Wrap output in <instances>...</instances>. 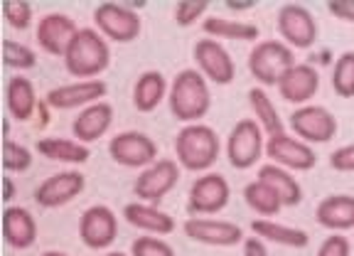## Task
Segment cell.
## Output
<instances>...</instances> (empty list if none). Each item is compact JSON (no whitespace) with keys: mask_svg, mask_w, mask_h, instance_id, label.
I'll return each instance as SVG.
<instances>
[{"mask_svg":"<svg viewBox=\"0 0 354 256\" xmlns=\"http://www.w3.org/2000/svg\"><path fill=\"white\" fill-rule=\"evenodd\" d=\"M167 104L177 121L199 123L212 109V91L207 79L199 74V69H183L170 84Z\"/></svg>","mask_w":354,"mask_h":256,"instance_id":"1","label":"cell"},{"mask_svg":"<svg viewBox=\"0 0 354 256\" xmlns=\"http://www.w3.org/2000/svg\"><path fill=\"white\" fill-rule=\"evenodd\" d=\"M111 64L109 39L94 28H82L74 37L72 47L64 55V67L77 82H91L99 79Z\"/></svg>","mask_w":354,"mask_h":256,"instance_id":"2","label":"cell"},{"mask_svg":"<svg viewBox=\"0 0 354 256\" xmlns=\"http://www.w3.org/2000/svg\"><path fill=\"white\" fill-rule=\"evenodd\" d=\"M175 153L180 167L192 170V173H205L219 161L221 140L214 128L205 126V123H189L177 134Z\"/></svg>","mask_w":354,"mask_h":256,"instance_id":"3","label":"cell"},{"mask_svg":"<svg viewBox=\"0 0 354 256\" xmlns=\"http://www.w3.org/2000/svg\"><path fill=\"white\" fill-rule=\"evenodd\" d=\"M295 52L283 39H263L256 42L249 55V72L263 86H278L290 69L295 67Z\"/></svg>","mask_w":354,"mask_h":256,"instance_id":"4","label":"cell"},{"mask_svg":"<svg viewBox=\"0 0 354 256\" xmlns=\"http://www.w3.org/2000/svg\"><path fill=\"white\" fill-rule=\"evenodd\" d=\"M224 151H227L232 167H236V170L254 167L261 161V156L266 153L263 128L256 123V118H241V121H236L232 131H229Z\"/></svg>","mask_w":354,"mask_h":256,"instance_id":"5","label":"cell"},{"mask_svg":"<svg viewBox=\"0 0 354 256\" xmlns=\"http://www.w3.org/2000/svg\"><path fill=\"white\" fill-rule=\"evenodd\" d=\"M94 25L106 39L128 45L140 37V15L126 6V3H99L94 8Z\"/></svg>","mask_w":354,"mask_h":256,"instance_id":"6","label":"cell"},{"mask_svg":"<svg viewBox=\"0 0 354 256\" xmlns=\"http://www.w3.org/2000/svg\"><path fill=\"white\" fill-rule=\"evenodd\" d=\"M229 200H232V188H229L227 178L219 173H205L189 188L187 212L192 217H212L224 210Z\"/></svg>","mask_w":354,"mask_h":256,"instance_id":"7","label":"cell"},{"mask_svg":"<svg viewBox=\"0 0 354 256\" xmlns=\"http://www.w3.org/2000/svg\"><path fill=\"white\" fill-rule=\"evenodd\" d=\"M290 128L295 138L305 140L308 145L330 143L337 136V118L325 106H300L290 113Z\"/></svg>","mask_w":354,"mask_h":256,"instance_id":"8","label":"cell"},{"mask_svg":"<svg viewBox=\"0 0 354 256\" xmlns=\"http://www.w3.org/2000/svg\"><path fill=\"white\" fill-rule=\"evenodd\" d=\"M278 33L290 50H310L317 39V23L313 12L300 3H286L276 17Z\"/></svg>","mask_w":354,"mask_h":256,"instance_id":"9","label":"cell"},{"mask_svg":"<svg viewBox=\"0 0 354 256\" xmlns=\"http://www.w3.org/2000/svg\"><path fill=\"white\" fill-rule=\"evenodd\" d=\"M109 156L121 167H150L158 161V145L140 131H123L109 143Z\"/></svg>","mask_w":354,"mask_h":256,"instance_id":"10","label":"cell"},{"mask_svg":"<svg viewBox=\"0 0 354 256\" xmlns=\"http://www.w3.org/2000/svg\"><path fill=\"white\" fill-rule=\"evenodd\" d=\"M180 183V163L162 158L155 161L150 167H145L138 175L136 185H133V195L140 202H160L162 197H167L175 190V185Z\"/></svg>","mask_w":354,"mask_h":256,"instance_id":"11","label":"cell"},{"mask_svg":"<svg viewBox=\"0 0 354 256\" xmlns=\"http://www.w3.org/2000/svg\"><path fill=\"white\" fill-rule=\"evenodd\" d=\"M194 62H197L199 74L207 79V82H214L219 86H227L236 77V64H234L232 55H229L224 47H221L219 39L202 37L194 42Z\"/></svg>","mask_w":354,"mask_h":256,"instance_id":"12","label":"cell"},{"mask_svg":"<svg viewBox=\"0 0 354 256\" xmlns=\"http://www.w3.org/2000/svg\"><path fill=\"white\" fill-rule=\"evenodd\" d=\"M266 156L271 158L273 165H281L286 170H298V173H308L317 163V153L305 140L290 134L266 138Z\"/></svg>","mask_w":354,"mask_h":256,"instance_id":"13","label":"cell"},{"mask_svg":"<svg viewBox=\"0 0 354 256\" xmlns=\"http://www.w3.org/2000/svg\"><path fill=\"white\" fill-rule=\"evenodd\" d=\"M109 94V86L101 79H91V82H74V84H62L55 89L47 91L44 101L50 109L57 111H72V109H88V106L99 104L104 96Z\"/></svg>","mask_w":354,"mask_h":256,"instance_id":"14","label":"cell"},{"mask_svg":"<svg viewBox=\"0 0 354 256\" xmlns=\"http://www.w3.org/2000/svg\"><path fill=\"white\" fill-rule=\"evenodd\" d=\"M84 188H86V178L79 170H62L39 183V188L35 190V202L44 210H57L77 200Z\"/></svg>","mask_w":354,"mask_h":256,"instance_id":"15","label":"cell"},{"mask_svg":"<svg viewBox=\"0 0 354 256\" xmlns=\"http://www.w3.org/2000/svg\"><path fill=\"white\" fill-rule=\"evenodd\" d=\"M79 25L64 12H50L37 23L35 39H37L39 50H44L52 57H64L66 50L72 47L74 37L79 35Z\"/></svg>","mask_w":354,"mask_h":256,"instance_id":"16","label":"cell"},{"mask_svg":"<svg viewBox=\"0 0 354 256\" xmlns=\"http://www.w3.org/2000/svg\"><path fill=\"white\" fill-rule=\"evenodd\" d=\"M118 237V219L104 205L88 207L79 219V239L88 249H109Z\"/></svg>","mask_w":354,"mask_h":256,"instance_id":"17","label":"cell"},{"mask_svg":"<svg viewBox=\"0 0 354 256\" xmlns=\"http://www.w3.org/2000/svg\"><path fill=\"white\" fill-rule=\"evenodd\" d=\"M183 232L192 241H199V244H207V246H236L239 241H243L241 227L227 222V219H214V217L185 219Z\"/></svg>","mask_w":354,"mask_h":256,"instance_id":"18","label":"cell"},{"mask_svg":"<svg viewBox=\"0 0 354 256\" xmlns=\"http://www.w3.org/2000/svg\"><path fill=\"white\" fill-rule=\"evenodd\" d=\"M278 91L288 104L308 106L313 96L320 91V72L313 64H295L278 84Z\"/></svg>","mask_w":354,"mask_h":256,"instance_id":"19","label":"cell"},{"mask_svg":"<svg viewBox=\"0 0 354 256\" xmlns=\"http://www.w3.org/2000/svg\"><path fill=\"white\" fill-rule=\"evenodd\" d=\"M111 123H113V106L109 101H99V104L79 111V116L72 121V134L79 143L88 145L99 140L101 136H106Z\"/></svg>","mask_w":354,"mask_h":256,"instance_id":"20","label":"cell"},{"mask_svg":"<svg viewBox=\"0 0 354 256\" xmlns=\"http://www.w3.org/2000/svg\"><path fill=\"white\" fill-rule=\"evenodd\" d=\"M123 219H126L131 227L140 229L145 234H153V237H167V234L175 232V219L167 214V212L158 210L153 205H145V202H128L123 207Z\"/></svg>","mask_w":354,"mask_h":256,"instance_id":"21","label":"cell"},{"mask_svg":"<svg viewBox=\"0 0 354 256\" xmlns=\"http://www.w3.org/2000/svg\"><path fill=\"white\" fill-rule=\"evenodd\" d=\"M3 239L12 249H30L37 241V222L32 212L25 207H6L3 210Z\"/></svg>","mask_w":354,"mask_h":256,"instance_id":"22","label":"cell"},{"mask_svg":"<svg viewBox=\"0 0 354 256\" xmlns=\"http://www.w3.org/2000/svg\"><path fill=\"white\" fill-rule=\"evenodd\" d=\"M315 219L332 234L354 229V195H330L317 205Z\"/></svg>","mask_w":354,"mask_h":256,"instance_id":"23","label":"cell"},{"mask_svg":"<svg viewBox=\"0 0 354 256\" xmlns=\"http://www.w3.org/2000/svg\"><path fill=\"white\" fill-rule=\"evenodd\" d=\"M6 106L15 121H30L37 113V94H35V84L28 77H12L6 86Z\"/></svg>","mask_w":354,"mask_h":256,"instance_id":"24","label":"cell"},{"mask_svg":"<svg viewBox=\"0 0 354 256\" xmlns=\"http://www.w3.org/2000/svg\"><path fill=\"white\" fill-rule=\"evenodd\" d=\"M251 232L254 237L263 241H273L278 246H288V249H305L310 244V234L303 232L298 227H290V224L273 222V219H261L256 217L251 222Z\"/></svg>","mask_w":354,"mask_h":256,"instance_id":"25","label":"cell"},{"mask_svg":"<svg viewBox=\"0 0 354 256\" xmlns=\"http://www.w3.org/2000/svg\"><path fill=\"white\" fill-rule=\"evenodd\" d=\"M259 180H263L268 188H273V192L281 197L283 207H298L300 202H303V188H300V183L293 178V173L286 170V167L273 165V163L261 165Z\"/></svg>","mask_w":354,"mask_h":256,"instance_id":"26","label":"cell"},{"mask_svg":"<svg viewBox=\"0 0 354 256\" xmlns=\"http://www.w3.org/2000/svg\"><path fill=\"white\" fill-rule=\"evenodd\" d=\"M167 94H170L167 79L162 77L160 72L150 69V72L140 74L136 86H133V106H136L140 113H150L160 106V101L165 99Z\"/></svg>","mask_w":354,"mask_h":256,"instance_id":"27","label":"cell"},{"mask_svg":"<svg viewBox=\"0 0 354 256\" xmlns=\"http://www.w3.org/2000/svg\"><path fill=\"white\" fill-rule=\"evenodd\" d=\"M37 153L47 161L55 163H66V165H82L91 158L88 148L84 143H79L77 138H59V136H52V138H39L37 140Z\"/></svg>","mask_w":354,"mask_h":256,"instance_id":"28","label":"cell"},{"mask_svg":"<svg viewBox=\"0 0 354 256\" xmlns=\"http://www.w3.org/2000/svg\"><path fill=\"white\" fill-rule=\"evenodd\" d=\"M202 30L212 39H234V42H256L261 35L259 25L227 20V17H207L202 23Z\"/></svg>","mask_w":354,"mask_h":256,"instance_id":"29","label":"cell"},{"mask_svg":"<svg viewBox=\"0 0 354 256\" xmlns=\"http://www.w3.org/2000/svg\"><path fill=\"white\" fill-rule=\"evenodd\" d=\"M246 99H249V106H251V111H254V116H256V123L263 128V134H268V138H271V136L286 134V126H283L281 113H278V109H276V104L271 101V96L266 94V89L254 86Z\"/></svg>","mask_w":354,"mask_h":256,"instance_id":"30","label":"cell"},{"mask_svg":"<svg viewBox=\"0 0 354 256\" xmlns=\"http://www.w3.org/2000/svg\"><path fill=\"white\" fill-rule=\"evenodd\" d=\"M243 200H246V205H249L261 219H273L278 212L283 210L281 197L273 192V188H268V185L259 178L251 180V183L243 188Z\"/></svg>","mask_w":354,"mask_h":256,"instance_id":"31","label":"cell"},{"mask_svg":"<svg viewBox=\"0 0 354 256\" xmlns=\"http://www.w3.org/2000/svg\"><path fill=\"white\" fill-rule=\"evenodd\" d=\"M332 89L342 99H354V52H342L332 64Z\"/></svg>","mask_w":354,"mask_h":256,"instance_id":"32","label":"cell"},{"mask_svg":"<svg viewBox=\"0 0 354 256\" xmlns=\"http://www.w3.org/2000/svg\"><path fill=\"white\" fill-rule=\"evenodd\" d=\"M32 167V153L30 148H25L22 143L6 138L3 140V170L6 175L10 173H28Z\"/></svg>","mask_w":354,"mask_h":256,"instance_id":"33","label":"cell"},{"mask_svg":"<svg viewBox=\"0 0 354 256\" xmlns=\"http://www.w3.org/2000/svg\"><path fill=\"white\" fill-rule=\"evenodd\" d=\"M3 62L10 69H32L37 64V55L28 45H20L15 39H3Z\"/></svg>","mask_w":354,"mask_h":256,"instance_id":"34","label":"cell"},{"mask_svg":"<svg viewBox=\"0 0 354 256\" xmlns=\"http://www.w3.org/2000/svg\"><path fill=\"white\" fill-rule=\"evenodd\" d=\"M3 8V17H6V23L15 30H28L32 25V6H30L28 0H3L0 3Z\"/></svg>","mask_w":354,"mask_h":256,"instance_id":"35","label":"cell"},{"mask_svg":"<svg viewBox=\"0 0 354 256\" xmlns=\"http://www.w3.org/2000/svg\"><path fill=\"white\" fill-rule=\"evenodd\" d=\"M131 256H175V249H172L162 237L143 234V237H138V239H133Z\"/></svg>","mask_w":354,"mask_h":256,"instance_id":"36","label":"cell"},{"mask_svg":"<svg viewBox=\"0 0 354 256\" xmlns=\"http://www.w3.org/2000/svg\"><path fill=\"white\" fill-rule=\"evenodd\" d=\"M207 8H209L207 0H180V3H175V23L180 28H189L205 15Z\"/></svg>","mask_w":354,"mask_h":256,"instance_id":"37","label":"cell"},{"mask_svg":"<svg viewBox=\"0 0 354 256\" xmlns=\"http://www.w3.org/2000/svg\"><path fill=\"white\" fill-rule=\"evenodd\" d=\"M317 256H352V244L344 234H330L317 249Z\"/></svg>","mask_w":354,"mask_h":256,"instance_id":"38","label":"cell"},{"mask_svg":"<svg viewBox=\"0 0 354 256\" xmlns=\"http://www.w3.org/2000/svg\"><path fill=\"white\" fill-rule=\"evenodd\" d=\"M330 165L332 170L337 173H354V143L342 145L330 156Z\"/></svg>","mask_w":354,"mask_h":256,"instance_id":"39","label":"cell"},{"mask_svg":"<svg viewBox=\"0 0 354 256\" xmlns=\"http://www.w3.org/2000/svg\"><path fill=\"white\" fill-rule=\"evenodd\" d=\"M327 10L332 17L344 20V23H354V0H330Z\"/></svg>","mask_w":354,"mask_h":256,"instance_id":"40","label":"cell"},{"mask_svg":"<svg viewBox=\"0 0 354 256\" xmlns=\"http://www.w3.org/2000/svg\"><path fill=\"white\" fill-rule=\"evenodd\" d=\"M243 256H268V251H266V246H263V239L251 237V239L243 241Z\"/></svg>","mask_w":354,"mask_h":256,"instance_id":"41","label":"cell"},{"mask_svg":"<svg viewBox=\"0 0 354 256\" xmlns=\"http://www.w3.org/2000/svg\"><path fill=\"white\" fill-rule=\"evenodd\" d=\"M12 195H15V183H12L10 175H6V178H3V202H6L8 207H10Z\"/></svg>","mask_w":354,"mask_h":256,"instance_id":"42","label":"cell"},{"mask_svg":"<svg viewBox=\"0 0 354 256\" xmlns=\"http://www.w3.org/2000/svg\"><path fill=\"white\" fill-rule=\"evenodd\" d=\"M224 6L232 10H251V8H256V0H227Z\"/></svg>","mask_w":354,"mask_h":256,"instance_id":"43","label":"cell"},{"mask_svg":"<svg viewBox=\"0 0 354 256\" xmlns=\"http://www.w3.org/2000/svg\"><path fill=\"white\" fill-rule=\"evenodd\" d=\"M47 101H39V106H37V116H39V126H44V123L50 121V113H47Z\"/></svg>","mask_w":354,"mask_h":256,"instance_id":"44","label":"cell"},{"mask_svg":"<svg viewBox=\"0 0 354 256\" xmlns=\"http://www.w3.org/2000/svg\"><path fill=\"white\" fill-rule=\"evenodd\" d=\"M39 256H69V254H64V251H44V254H39Z\"/></svg>","mask_w":354,"mask_h":256,"instance_id":"45","label":"cell"},{"mask_svg":"<svg viewBox=\"0 0 354 256\" xmlns=\"http://www.w3.org/2000/svg\"><path fill=\"white\" fill-rule=\"evenodd\" d=\"M106 256H128V254H123V251H111V254H106Z\"/></svg>","mask_w":354,"mask_h":256,"instance_id":"46","label":"cell"}]
</instances>
